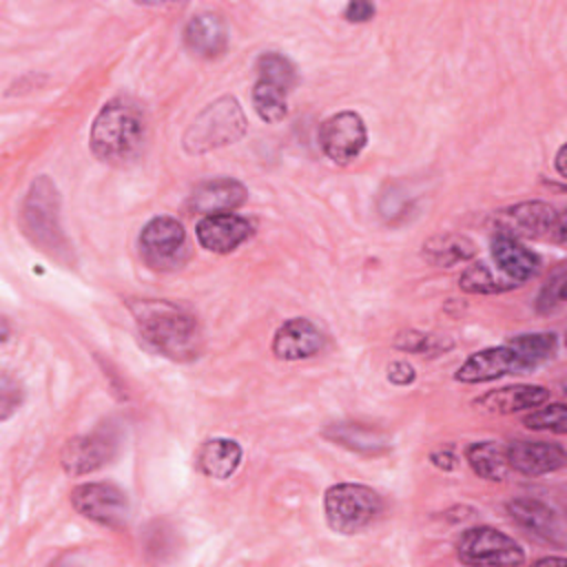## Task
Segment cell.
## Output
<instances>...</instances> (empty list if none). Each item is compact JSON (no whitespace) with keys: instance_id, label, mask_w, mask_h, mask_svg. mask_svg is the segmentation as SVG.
<instances>
[{"instance_id":"6da1fadb","label":"cell","mask_w":567,"mask_h":567,"mask_svg":"<svg viewBox=\"0 0 567 567\" xmlns=\"http://www.w3.org/2000/svg\"><path fill=\"white\" fill-rule=\"evenodd\" d=\"M142 339L159 354L175 361L197 359L202 352V332L195 315L171 301L128 303Z\"/></svg>"},{"instance_id":"7a4b0ae2","label":"cell","mask_w":567,"mask_h":567,"mask_svg":"<svg viewBox=\"0 0 567 567\" xmlns=\"http://www.w3.org/2000/svg\"><path fill=\"white\" fill-rule=\"evenodd\" d=\"M146 122L140 106L128 97L109 100L93 120L91 151L111 166L133 164L144 148Z\"/></svg>"},{"instance_id":"3957f363","label":"cell","mask_w":567,"mask_h":567,"mask_svg":"<svg viewBox=\"0 0 567 567\" xmlns=\"http://www.w3.org/2000/svg\"><path fill=\"white\" fill-rule=\"evenodd\" d=\"M246 133V117L235 97H219L208 104L188 126L184 148L188 153H206L217 146L233 144Z\"/></svg>"},{"instance_id":"277c9868","label":"cell","mask_w":567,"mask_h":567,"mask_svg":"<svg viewBox=\"0 0 567 567\" xmlns=\"http://www.w3.org/2000/svg\"><path fill=\"white\" fill-rule=\"evenodd\" d=\"M328 525L339 534H354L370 525L383 509L381 496L361 483H339L323 496Z\"/></svg>"},{"instance_id":"5b68a950","label":"cell","mask_w":567,"mask_h":567,"mask_svg":"<svg viewBox=\"0 0 567 567\" xmlns=\"http://www.w3.org/2000/svg\"><path fill=\"white\" fill-rule=\"evenodd\" d=\"M58 190L51 184L49 177H38L29 195L24 199L22 208V221H24V233L31 237L33 244H38L44 252L51 257H60L66 250L64 235L60 228L58 219Z\"/></svg>"},{"instance_id":"8992f818","label":"cell","mask_w":567,"mask_h":567,"mask_svg":"<svg viewBox=\"0 0 567 567\" xmlns=\"http://www.w3.org/2000/svg\"><path fill=\"white\" fill-rule=\"evenodd\" d=\"M142 261L157 272L177 270L188 259L184 226L173 217H153L140 233Z\"/></svg>"},{"instance_id":"52a82bcc","label":"cell","mask_w":567,"mask_h":567,"mask_svg":"<svg viewBox=\"0 0 567 567\" xmlns=\"http://www.w3.org/2000/svg\"><path fill=\"white\" fill-rule=\"evenodd\" d=\"M458 560L465 565H520V545L494 527H472L456 543Z\"/></svg>"},{"instance_id":"ba28073f","label":"cell","mask_w":567,"mask_h":567,"mask_svg":"<svg viewBox=\"0 0 567 567\" xmlns=\"http://www.w3.org/2000/svg\"><path fill=\"white\" fill-rule=\"evenodd\" d=\"M505 228L501 233H507L512 237L525 235L536 239H554L558 244H565L567 239V221L565 213H558L554 206L545 202H523L507 210H503Z\"/></svg>"},{"instance_id":"9c48e42d","label":"cell","mask_w":567,"mask_h":567,"mask_svg":"<svg viewBox=\"0 0 567 567\" xmlns=\"http://www.w3.org/2000/svg\"><path fill=\"white\" fill-rule=\"evenodd\" d=\"M71 505L78 514L100 525L117 527L128 516L126 494L113 483H82L71 492Z\"/></svg>"},{"instance_id":"30bf717a","label":"cell","mask_w":567,"mask_h":567,"mask_svg":"<svg viewBox=\"0 0 567 567\" xmlns=\"http://www.w3.org/2000/svg\"><path fill=\"white\" fill-rule=\"evenodd\" d=\"M365 140V124L354 111L334 113L319 128V146L334 164L352 162L363 151Z\"/></svg>"},{"instance_id":"8fae6325","label":"cell","mask_w":567,"mask_h":567,"mask_svg":"<svg viewBox=\"0 0 567 567\" xmlns=\"http://www.w3.org/2000/svg\"><path fill=\"white\" fill-rule=\"evenodd\" d=\"M250 233H252L250 221L235 213L204 215L195 226L199 246L217 255H226L235 250L239 244H244L250 237Z\"/></svg>"},{"instance_id":"7c38bea8","label":"cell","mask_w":567,"mask_h":567,"mask_svg":"<svg viewBox=\"0 0 567 567\" xmlns=\"http://www.w3.org/2000/svg\"><path fill=\"white\" fill-rule=\"evenodd\" d=\"M507 465L525 476H540L556 472L565 465L567 454L558 443L545 441H512L505 445Z\"/></svg>"},{"instance_id":"4fadbf2b","label":"cell","mask_w":567,"mask_h":567,"mask_svg":"<svg viewBox=\"0 0 567 567\" xmlns=\"http://www.w3.org/2000/svg\"><path fill=\"white\" fill-rule=\"evenodd\" d=\"M115 454V441L104 432H93L66 441L60 454V463L66 474L82 476L95 472Z\"/></svg>"},{"instance_id":"5bb4252c","label":"cell","mask_w":567,"mask_h":567,"mask_svg":"<svg viewBox=\"0 0 567 567\" xmlns=\"http://www.w3.org/2000/svg\"><path fill=\"white\" fill-rule=\"evenodd\" d=\"M323 346H326V334L310 319H303V317H295L281 323L272 339V352L277 359H284V361L308 359L321 352Z\"/></svg>"},{"instance_id":"9a60e30c","label":"cell","mask_w":567,"mask_h":567,"mask_svg":"<svg viewBox=\"0 0 567 567\" xmlns=\"http://www.w3.org/2000/svg\"><path fill=\"white\" fill-rule=\"evenodd\" d=\"M507 512L518 527L534 534L536 538L558 547L565 543L563 520L549 505L536 498H514L507 503Z\"/></svg>"},{"instance_id":"2e32d148","label":"cell","mask_w":567,"mask_h":567,"mask_svg":"<svg viewBox=\"0 0 567 567\" xmlns=\"http://www.w3.org/2000/svg\"><path fill=\"white\" fill-rule=\"evenodd\" d=\"M248 193L246 186L237 179L230 177H217V179H208L202 182L193 195L188 206L204 215H215V213H233L235 208H239L246 202Z\"/></svg>"},{"instance_id":"e0dca14e","label":"cell","mask_w":567,"mask_h":567,"mask_svg":"<svg viewBox=\"0 0 567 567\" xmlns=\"http://www.w3.org/2000/svg\"><path fill=\"white\" fill-rule=\"evenodd\" d=\"M512 372H516L514 352L509 346H498V348H485L467 357L454 377L461 383H485Z\"/></svg>"},{"instance_id":"ac0fdd59","label":"cell","mask_w":567,"mask_h":567,"mask_svg":"<svg viewBox=\"0 0 567 567\" xmlns=\"http://www.w3.org/2000/svg\"><path fill=\"white\" fill-rule=\"evenodd\" d=\"M492 257L496 266L514 281H527L540 268V259L536 252L525 248L516 237L501 230L492 239Z\"/></svg>"},{"instance_id":"d6986e66","label":"cell","mask_w":567,"mask_h":567,"mask_svg":"<svg viewBox=\"0 0 567 567\" xmlns=\"http://www.w3.org/2000/svg\"><path fill=\"white\" fill-rule=\"evenodd\" d=\"M184 42L199 58H217L226 51L228 31L217 13H197L186 24Z\"/></svg>"},{"instance_id":"ffe728a7","label":"cell","mask_w":567,"mask_h":567,"mask_svg":"<svg viewBox=\"0 0 567 567\" xmlns=\"http://www.w3.org/2000/svg\"><path fill=\"white\" fill-rule=\"evenodd\" d=\"M547 399H549V390L543 385H514V388H501V390L487 392L476 401V405L494 414H512V412L538 408Z\"/></svg>"},{"instance_id":"44dd1931","label":"cell","mask_w":567,"mask_h":567,"mask_svg":"<svg viewBox=\"0 0 567 567\" xmlns=\"http://www.w3.org/2000/svg\"><path fill=\"white\" fill-rule=\"evenodd\" d=\"M505 346H509L514 352L516 374H523L549 361L556 354L558 339L554 332H532V334H516Z\"/></svg>"},{"instance_id":"7402d4cb","label":"cell","mask_w":567,"mask_h":567,"mask_svg":"<svg viewBox=\"0 0 567 567\" xmlns=\"http://www.w3.org/2000/svg\"><path fill=\"white\" fill-rule=\"evenodd\" d=\"M239 463L241 447L230 439H208L197 452V465L210 478H228Z\"/></svg>"},{"instance_id":"603a6c76","label":"cell","mask_w":567,"mask_h":567,"mask_svg":"<svg viewBox=\"0 0 567 567\" xmlns=\"http://www.w3.org/2000/svg\"><path fill=\"white\" fill-rule=\"evenodd\" d=\"M326 434L339 445H346L363 454H379L390 447V439L385 432L361 425V423H334Z\"/></svg>"},{"instance_id":"cb8c5ba5","label":"cell","mask_w":567,"mask_h":567,"mask_svg":"<svg viewBox=\"0 0 567 567\" xmlns=\"http://www.w3.org/2000/svg\"><path fill=\"white\" fill-rule=\"evenodd\" d=\"M465 458H467L470 467L474 470V474H478L481 478H487V481H503L509 470L507 456H505V445H501L496 441L472 443L465 450Z\"/></svg>"},{"instance_id":"d4e9b609","label":"cell","mask_w":567,"mask_h":567,"mask_svg":"<svg viewBox=\"0 0 567 567\" xmlns=\"http://www.w3.org/2000/svg\"><path fill=\"white\" fill-rule=\"evenodd\" d=\"M423 257L434 266H452L474 257V244L463 235H439L423 244Z\"/></svg>"},{"instance_id":"484cf974","label":"cell","mask_w":567,"mask_h":567,"mask_svg":"<svg viewBox=\"0 0 567 567\" xmlns=\"http://www.w3.org/2000/svg\"><path fill=\"white\" fill-rule=\"evenodd\" d=\"M255 71H257V80L272 84L286 93H290V89L297 84V71H295L292 62L286 55L275 53V51L261 53L257 58Z\"/></svg>"},{"instance_id":"4316f807","label":"cell","mask_w":567,"mask_h":567,"mask_svg":"<svg viewBox=\"0 0 567 567\" xmlns=\"http://www.w3.org/2000/svg\"><path fill=\"white\" fill-rule=\"evenodd\" d=\"M286 95H288L286 91L257 80L255 86H252V106H255L257 115L264 122L275 124V122H281L288 115Z\"/></svg>"},{"instance_id":"83f0119b","label":"cell","mask_w":567,"mask_h":567,"mask_svg":"<svg viewBox=\"0 0 567 567\" xmlns=\"http://www.w3.org/2000/svg\"><path fill=\"white\" fill-rule=\"evenodd\" d=\"M458 286H461V290L472 292V295H489V292L505 290V286H501V281L481 261L472 264L463 270V275L458 279Z\"/></svg>"},{"instance_id":"f1b7e54d","label":"cell","mask_w":567,"mask_h":567,"mask_svg":"<svg viewBox=\"0 0 567 567\" xmlns=\"http://www.w3.org/2000/svg\"><path fill=\"white\" fill-rule=\"evenodd\" d=\"M529 430H551L556 434L567 432V408L565 403H549L545 408L534 410L523 419Z\"/></svg>"},{"instance_id":"f546056e","label":"cell","mask_w":567,"mask_h":567,"mask_svg":"<svg viewBox=\"0 0 567 567\" xmlns=\"http://www.w3.org/2000/svg\"><path fill=\"white\" fill-rule=\"evenodd\" d=\"M565 284H567V272H565V266L560 264L554 270V275L547 279V284L540 288L538 299H536V310L543 315L558 310L565 301Z\"/></svg>"},{"instance_id":"4dcf8cb0","label":"cell","mask_w":567,"mask_h":567,"mask_svg":"<svg viewBox=\"0 0 567 567\" xmlns=\"http://www.w3.org/2000/svg\"><path fill=\"white\" fill-rule=\"evenodd\" d=\"M396 346L408 350V352H419V354H434L439 352L441 348H450V343L445 346L439 337H432V334H423V332H405L396 339Z\"/></svg>"},{"instance_id":"1f68e13d","label":"cell","mask_w":567,"mask_h":567,"mask_svg":"<svg viewBox=\"0 0 567 567\" xmlns=\"http://www.w3.org/2000/svg\"><path fill=\"white\" fill-rule=\"evenodd\" d=\"M0 396H2V401H0V405H2V410H0V419H2V421H7V419L18 410V405H20V401H22L20 385H18L9 374H2Z\"/></svg>"},{"instance_id":"d6a6232c","label":"cell","mask_w":567,"mask_h":567,"mask_svg":"<svg viewBox=\"0 0 567 567\" xmlns=\"http://www.w3.org/2000/svg\"><path fill=\"white\" fill-rule=\"evenodd\" d=\"M374 4L370 2H363V0H354L350 2L346 9H343V18L348 22H368L372 16H374Z\"/></svg>"},{"instance_id":"836d02e7","label":"cell","mask_w":567,"mask_h":567,"mask_svg":"<svg viewBox=\"0 0 567 567\" xmlns=\"http://www.w3.org/2000/svg\"><path fill=\"white\" fill-rule=\"evenodd\" d=\"M388 379L396 385H408L414 381V368L408 361H394L388 368Z\"/></svg>"},{"instance_id":"e575fe53","label":"cell","mask_w":567,"mask_h":567,"mask_svg":"<svg viewBox=\"0 0 567 567\" xmlns=\"http://www.w3.org/2000/svg\"><path fill=\"white\" fill-rule=\"evenodd\" d=\"M432 463L443 467V470H452V467H456V456L452 452H447V450L445 452H436V454H432Z\"/></svg>"},{"instance_id":"d590c367","label":"cell","mask_w":567,"mask_h":567,"mask_svg":"<svg viewBox=\"0 0 567 567\" xmlns=\"http://www.w3.org/2000/svg\"><path fill=\"white\" fill-rule=\"evenodd\" d=\"M556 168H558V175L565 177L567 171H565V146L558 148V155H556Z\"/></svg>"}]
</instances>
